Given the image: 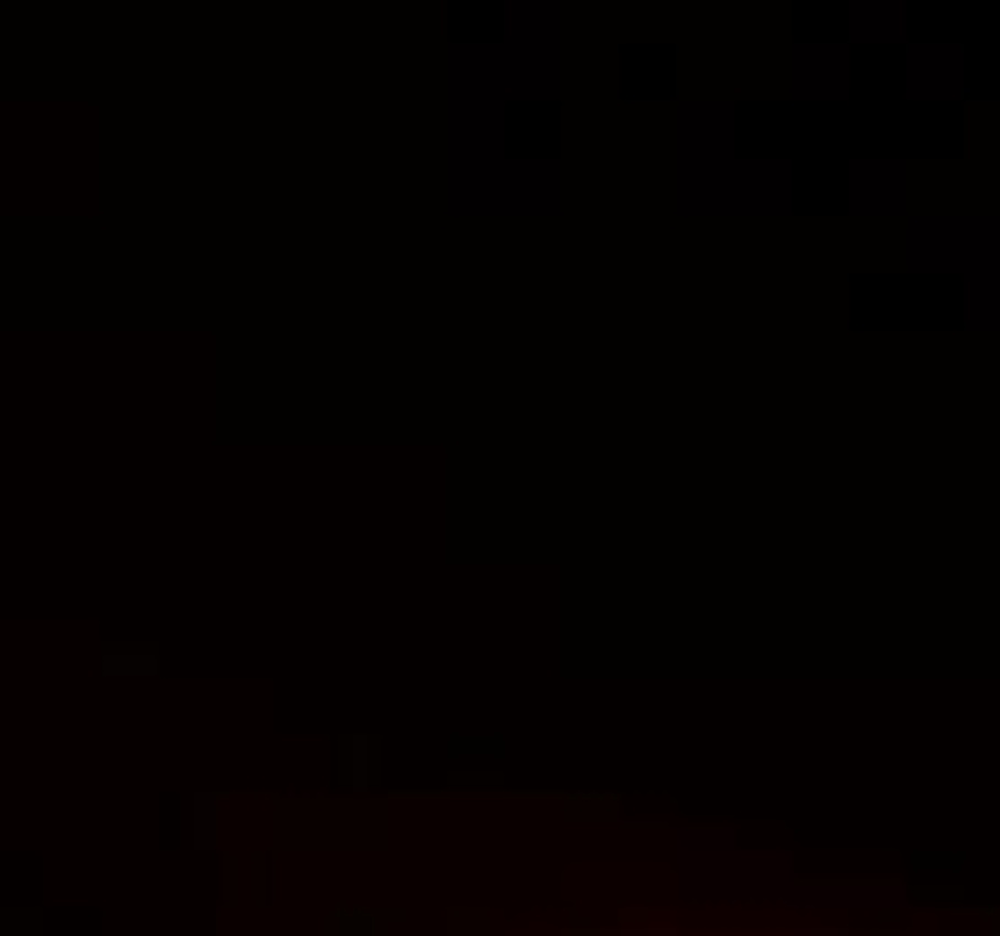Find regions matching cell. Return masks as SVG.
<instances>
[{
    "mask_svg": "<svg viewBox=\"0 0 1000 936\" xmlns=\"http://www.w3.org/2000/svg\"><path fill=\"white\" fill-rule=\"evenodd\" d=\"M965 44H914L907 51V87L914 94H957L965 87Z\"/></svg>",
    "mask_w": 1000,
    "mask_h": 936,
    "instance_id": "cell-1",
    "label": "cell"
},
{
    "mask_svg": "<svg viewBox=\"0 0 1000 936\" xmlns=\"http://www.w3.org/2000/svg\"><path fill=\"white\" fill-rule=\"evenodd\" d=\"M907 15H914V0H849V30L864 36V44L907 36Z\"/></svg>",
    "mask_w": 1000,
    "mask_h": 936,
    "instance_id": "cell-2",
    "label": "cell"
},
{
    "mask_svg": "<svg viewBox=\"0 0 1000 936\" xmlns=\"http://www.w3.org/2000/svg\"><path fill=\"white\" fill-rule=\"evenodd\" d=\"M806 87H842V51H806Z\"/></svg>",
    "mask_w": 1000,
    "mask_h": 936,
    "instance_id": "cell-3",
    "label": "cell"
}]
</instances>
